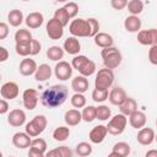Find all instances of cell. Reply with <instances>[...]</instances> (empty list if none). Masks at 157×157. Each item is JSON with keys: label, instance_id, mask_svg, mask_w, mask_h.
<instances>
[{"label": "cell", "instance_id": "obj_53", "mask_svg": "<svg viewBox=\"0 0 157 157\" xmlns=\"http://www.w3.org/2000/svg\"><path fill=\"white\" fill-rule=\"evenodd\" d=\"M145 157H157V150H150V151H147L146 152V155H145Z\"/></svg>", "mask_w": 157, "mask_h": 157}, {"label": "cell", "instance_id": "obj_18", "mask_svg": "<svg viewBox=\"0 0 157 157\" xmlns=\"http://www.w3.org/2000/svg\"><path fill=\"white\" fill-rule=\"evenodd\" d=\"M31 136H28L26 132H22V131H18L16 134H13L12 136V145L16 147V148H27L31 146Z\"/></svg>", "mask_w": 157, "mask_h": 157}, {"label": "cell", "instance_id": "obj_13", "mask_svg": "<svg viewBox=\"0 0 157 157\" xmlns=\"http://www.w3.org/2000/svg\"><path fill=\"white\" fill-rule=\"evenodd\" d=\"M137 142L144 146H148L155 141V130L152 128H142L137 132Z\"/></svg>", "mask_w": 157, "mask_h": 157}, {"label": "cell", "instance_id": "obj_32", "mask_svg": "<svg viewBox=\"0 0 157 157\" xmlns=\"http://www.w3.org/2000/svg\"><path fill=\"white\" fill-rule=\"evenodd\" d=\"M126 6H128V11L130 12L131 16H137L144 10V2L141 0H130V1H128Z\"/></svg>", "mask_w": 157, "mask_h": 157}, {"label": "cell", "instance_id": "obj_11", "mask_svg": "<svg viewBox=\"0 0 157 157\" xmlns=\"http://www.w3.org/2000/svg\"><path fill=\"white\" fill-rule=\"evenodd\" d=\"M22 102H23V107L27 110H33L38 103V92L34 88L25 90L22 94Z\"/></svg>", "mask_w": 157, "mask_h": 157}, {"label": "cell", "instance_id": "obj_20", "mask_svg": "<svg viewBox=\"0 0 157 157\" xmlns=\"http://www.w3.org/2000/svg\"><path fill=\"white\" fill-rule=\"evenodd\" d=\"M90 87V82L87 80V77H83L81 75L76 76L72 78L71 81V88L75 91V93H85Z\"/></svg>", "mask_w": 157, "mask_h": 157}, {"label": "cell", "instance_id": "obj_35", "mask_svg": "<svg viewBox=\"0 0 157 157\" xmlns=\"http://www.w3.org/2000/svg\"><path fill=\"white\" fill-rule=\"evenodd\" d=\"M112 151L115 152V153H118L121 157H128L129 153H130V146H129V144H126L124 141H120V142L114 144Z\"/></svg>", "mask_w": 157, "mask_h": 157}, {"label": "cell", "instance_id": "obj_29", "mask_svg": "<svg viewBox=\"0 0 157 157\" xmlns=\"http://www.w3.org/2000/svg\"><path fill=\"white\" fill-rule=\"evenodd\" d=\"M32 39H33L32 34H31V32L28 29L20 28L15 33V42H16V44H31Z\"/></svg>", "mask_w": 157, "mask_h": 157}, {"label": "cell", "instance_id": "obj_22", "mask_svg": "<svg viewBox=\"0 0 157 157\" xmlns=\"http://www.w3.org/2000/svg\"><path fill=\"white\" fill-rule=\"evenodd\" d=\"M94 44L97 47H101V48H109V47H113L114 44V40H113V37L105 32H98L94 37Z\"/></svg>", "mask_w": 157, "mask_h": 157}, {"label": "cell", "instance_id": "obj_40", "mask_svg": "<svg viewBox=\"0 0 157 157\" xmlns=\"http://www.w3.org/2000/svg\"><path fill=\"white\" fill-rule=\"evenodd\" d=\"M71 105L74 108H83L86 105V97L82 93H75L71 97Z\"/></svg>", "mask_w": 157, "mask_h": 157}, {"label": "cell", "instance_id": "obj_6", "mask_svg": "<svg viewBox=\"0 0 157 157\" xmlns=\"http://www.w3.org/2000/svg\"><path fill=\"white\" fill-rule=\"evenodd\" d=\"M126 123H128V119H126L125 115L117 114L113 118H110L108 125L105 126L107 128V132H109L112 135H120V134L124 132Z\"/></svg>", "mask_w": 157, "mask_h": 157}, {"label": "cell", "instance_id": "obj_17", "mask_svg": "<svg viewBox=\"0 0 157 157\" xmlns=\"http://www.w3.org/2000/svg\"><path fill=\"white\" fill-rule=\"evenodd\" d=\"M37 70V63L33 60V59H29V58H26V59H22V61L20 63V66H18V71L22 76H31V75H34Z\"/></svg>", "mask_w": 157, "mask_h": 157}, {"label": "cell", "instance_id": "obj_49", "mask_svg": "<svg viewBox=\"0 0 157 157\" xmlns=\"http://www.w3.org/2000/svg\"><path fill=\"white\" fill-rule=\"evenodd\" d=\"M9 36V26L5 22H0V40L5 39Z\"/></svg>", "mask_w": 157, "mask_h": 157}, {"label": "cell", "instance_id": "obj_51", "mask_svg": "<svg viewBox=\"0 0 157 157\" xmlns=\"http://www.w3.org/2000/svg\"><path fill=\"white\" fill-rule=\"evenodd\" d=\"M9 112V103L5 99H0V115L6 114Z\"/></svg>", "mask_w": 157, "mask_h": 157}, {"label": "cell", "instance_id": "obj_46", "mask_svg": "<svg viewBox=\"0 0 157 157\" xmlns=\"http://www.w3.org/2000/svg\"><path fill=\"white\" fill-rule=\"evenodd\" d=\"M148 60L152 65H157V44L152 45L148 50Z\"/></svg>", "mask_w": 157, "mask_h": 157}, {"label": "cell", "instance_id": "obj_38", "mask_svg": "<svg viewBox=\"0 0 157 157\" xmlns=\"http://www.w3.org/2000/svg\"><path fill=\"white\" fill-rule=\"evenodd\" d=\"M54 18L58 20L64 27L67 26V25H69V21H70V17H69V15H67V12L65 11L64 7H59V9L55 10V12H54Z\"/></svg>", "mask_w": 157, "mask_h": 157}, {"label": "cell", "instance_id": "obj_4", "mask_svg": "<svg viewBox=\"0 0 157 157\" xmlns=\"http://www.w3.org/2000/svg\"><path fill=\"white\" fill-rule=\"evenodd\" d=\"M114 82V74H113V70H109V69H101L98 70L97 75H96V78H94V88L96 90H101V91H104V90H108L112 87Z\"/></svg>", "mask_w": 157, "mask_h": 157}, {"label": "cell", "instance_id": "obj_39", "mask_svg": "<svg viewBox=\"0 0 157 157\" xmlns=\"http://www.w3.org/2000/svg\"><path fill=\"white\" fill-rule=\"evenodd\" d=\"M47 147H48V146H47V141H45L44 139H42V137H37V139L32 140V141H31V146H29V148L37 150V151H39V152H42V153H45Z\"/></svg>", "mask_w": 157, "mask_h": 157}, {"label": "cell", "instance_id": "obj_54", "mask_svg": "<svg viewBox=\"0 0 157 157\" xmlns=\"http://www.w3.org/2000/svg\"><path fill=\"white\" fill-rule=\"evenodd\" d=\"M107 157H121V156H119L118 153H115V152H113V151H112V152H110V153H109Z\"/></svg>", "mask_w": 157, "mask_h": 157}, {"label": "cell", "instance_id": "obj_31", "mask_svg": "<svg viewBox=\"0 0 157 157\" xmlns=\"http://www.w3.org/2000/svg\"><path fill=\"white\" fill-rule=\"evenodd\" d=\"M77 71L80 72L81 76H83V77H90V76H92V75L96 72V64H94V61H92L91 59H87V60L81 65V67H80Z\"/></svg>", "mask_w": 157, "mask_h": 157}, {"label": "cell", "instance_id": "obj_12", "mask_svg": "<svg viewBox=\"0 0 157 157\" xmlns=\"http://www.w3.org/2000/svg\"><path fill=\"white\" fill-rule=\"evenodd\" d=\"M7 123L15 128L22 126L26 123V113L22 109H12L7 115Z\"/></svg>", "mask_w": 157, "mask_h": 157}, {"label": "cell", "instance_id": "obj_33", "mask_svg": "<svg viewBox=\"0 0 157 157\" xmlns=\"http://www.w3.org/2000/svg\"><path fill=\"white\" fill-rule=\"evenodd\" d=\"M70 136V129L67 126H58L53 131V139L55 141H65Z\"/></svg>", "mask_w": 157, "mask_h": 157}, {"label": "cell", "instance_id": "obj_37", "mask_svg": "<svg viewBox=\"0 0 157 157\" xmlns=\"http://www.w3.org/2000/svg\"><path fill=\"white\" fill-rule=\"evenodd\" d=\"M75 151H76V153H77L80 157H87V156H90V155L92 153V146H91L88 142L82 141V142H78V144L76 145Z\"/></svg>", "mask_w": 157, "mask_h": 157}, {"label": "cell", "instance_id": "obj_16", "mask_svg": "<svg viewBox=\"0 0 157 157\" xmlns=\"http://www.w3.org/2000/svg\"><path fill=\"white\" fill-rule=\"evenodd\" d=\"M107 134H108V132H107L105 125H102V124H101V125L94 126V128L90 131L88 137H90V141H91V142H93V144H101V142L104 141Z\"/></svg>", "mask_w": 157, "mask_h": 157}, {"label": "cell", "instance_id": "obj_25", "mask_svg": "<svg viewBox=\"0 0 157 157\" xmlns=\"http://www.w3.org/2000/svg\"><path fill=\"white\" fill-rule=\"evenodd\" d=\"M141 20L137 17V16H128L124 21V28L130 32V33H135V32H139L141 29Z\"/></svg>", "mask_w": 157, "mask_h": 157}, {"label": "cell", "instance_id": "obj_36", "mask_svg": "<svg viewBox=\"0 0 157 157\" xmlns=\"http://www.w3.org/2000/svg\"><path fill=\"white\" fill-rule=\"evenodd\" d=\"M110 115H112V112L107 105L102 104V105L96 107V119L101 121H105L110 118Z\"/></svg>", "mask_w": 157, "mask_h": 157}, {"label": "cell", "instance_id": "obj_2", "mask_svg": "<svg viewBox=\"0 0 157 157\" xmlns=\"http://www.w3.org/2000/svg\"><path fill=\"white\" fill-rule=\"evenodd\" d=\"M101 56H102V59H103L104 67H105V69H109V70L117 69V67L121 64V60H123L121 53H120L119 49L115 48V47H109V48L102 49Z\"/></svg>", "mask_w": 157, "mask_h": 157}, {"label": "cell", "instance_id": "obj_43", "mask_svg": "<svg viewBox=\"0 0 157 157\" xmlns=\"http://www.w3.org/2000/svg\"><path fill=\"white\" fill-rule=\"evenodd\" d=\"M15 50L21 56H28L31 52V44H16Z\"/></svg>", "mask_w": 157, "mask_h": 157}, {"label": "cell", "instance_id": "obj_50", "mask_svg": "<svg viewBox=\"0 0 157 157\" xmlns=\"http://www.w3.org/2000/svg\"><path fill=\"white\" fill-rule=\"evenodd\" d=\"M9 59V50L5 47L0 45V63H4Z\"/></svg>", "mask_w": 157, "mask_h": 157}, {"label": "cell", "instance_id": "obj_56", "mask_svg": "<svg viewBox=\"0 0 157 157\" xmlns=\"http://www.w3.org/2000/svg\"><path fill=\"white\" fill-rule=\"evenodd\" d=\"M10 157H13V156H10Z\"/></svg>", "mask_w": 157, "mask_h": 157}, {"label": "cell", "instance_id": "obj_1", "mask_svg": "<svg viewBox=\"0 0 157 157\" xmlns=\"http://www.w3.org/2000/svg\"><path fill=\"white\" fill-rule=\"evenodd\" d=\"M67 97L69 90L65 85H53L42 93L40 102L47 108H58L64 104Z\"/></svg>", "mask_w": 157, "mask_h": 157}, {"label": "cell", "instance_id": "obj_5", "mask_svg": "<svg viewBox=\"0 0 157 157\" xmlns=\"http://www.w3.org/2000/svg\"><path fill=\"white\" fill-rule=\"evenodd\" d=\"M69 31L72 37H91V28L90 23L85 18H75L71 21L69 26Z\"/></svg>", "mask_w": 157, "mask_h": 157}, {"label": "cell", "instance_id": "obj_24", "mask_svg": "<svg viewBox=\"0 0 157 157\" xmlns=\"http://www.w3.org/2000/svg\"><path fill=\"white\" fill-rule=\"evenodd\" d=\"M64 120H65V123H66L67 126H76L82 120L81 112L77 110V109H69V110L65 112Z\"/></svg>", "mask_w": 157, "mask_h": 157}, {"label": "cell", "instance_id": "obj_42", "mask_svg": "<svg viewBox=\"0 0 157 157\" xmlns=\"http://www.w3.org/2000/svg\"><path fill=\"white\" fill-rule=\"evenodd\" d=\"M63 7H64L65 11L67 12L70 20L76 17V15H77V12H78V5H77L76 2H72V1H71V2H66Z\"/></svg>", "mask_w": 157, "mask_h": 157}, {"label": "cell", "instance_id": "obj_27", "mask_svg": "<svg viewBox=\"0 0 157 157\" xmlns=\"http://www.w3.org/2000/svg\"><path fill=\"white\" fill-rule=\"evenodd\" d=\"M44 157H72V151L67 146H59L47 152Z\"/></svg>", "mask_w": 157, "mask_h": 157}, {"label": "cell", "instance_id": "obj_15", "mask_svg": "<svg viewBox=\"0 0 157 157\" xmlns=\"http://www.w3.org/2000/svg\"><path fill=\"white\" fill-rule=\"evenodd\" d=\"M146 121H147V118H146V114L144 112H140V110H135L134 113H131L129 115V123L130 125L134 128V129H142L145 128L146 125Z\"/></svg>", "mask_w": 157, "mask_h": 157}, {"label": "cell", "instance_id": "obj_30", "mask_svg": "<svg viewBox=\"0 0 157 157\" xmlns=\"http://www.w3.org/2000/svg\"><path fill=\"white\" fill-rule=\"evenodd\" d=\"M47 56L52 61H60L64 58V49L59 45H52L47 49Z\"/></svg>", "mask_w": 157, "mask_h": 157}, {"label": "cell", "instance_id": "obj_19", "mask_svg": "<svg viewBox=\"0 0 157 157\" xmlns=\"http://www.w3.org/2000/svg\"><path fill=\"white\" fill-rule=\"evenodd\" d=\"M25 22H26V26L31 29H36V28H39L43 22H44V16L43 13L40 12H31L27 15V17L25 18Z\"/></svg>", "mask_w": 157, "mask_h": 157}, {"label": "cell", "instance_id": "obj_10", "mask_svg": "<svg viewBox=\"0 0 157 157\" xmlns=\"http://www.w3.org/2000/svg\"><path fill=\"white\" fill-rule=\"evenodd\" d=\"M18 93H20V87L16 82H12V81L5 82L0 88V94L5 101L15 99L18 96Z\"/></svg>", "mask_w": 157, "mask_h": 157}, {"label": "cell", "instance_id": "obj_14", "mask_svg": "<svg viewBox=\"0 0 157 157\" xmlns=\"http://www.w3.org/2000/svg\"><path fill=\"white\" fill-rule=\"evenodd\" d=\"M126 92L124 91V88L115 86L112 88V91L108 94V99L113 105H120L125 99H126Z\"/></svg>", "mask_w": 157, "mask_h": 157}, {"label": "cell", "instance_id": "obj_55", "mask_svg": "<svg viewBox=\"0 0 157 157\" xmlns=\"http://www.w3.org/2000/svg\"><path fill=\"white\" fill-rule=\"evenodd\" d=\"M0 157H2V152L1 151H0Z\"/></svg>", "mask_w": 157, "mask_h": 157}, {"label": "cell", "instance_id": "obj_48", "mask_svg": "<svg viewBox=\"0 0 157 157\" xmlns=\"http://www.w3.org/2000/svg\"><path fill=\"white\" fill-rule=\"evenodd\" d=\"M128 1L126 0H112L110 1V6L114 10H123L124 7H126Z\"/></svg>", "mask_w": 157, "mask_h": 157}, {"label": "cell", "instance_id": "obj_28", "mask_svg": "<svg viewBox=\"0 0 157 157\" xmlns=\"http://www.w3.org/2000/svg\"><path fill=\"white\" fill-rule=\"evenodd\" d=\"M23 13L21 10H17V9H13L11 10L9 13H7V21L10 23V26L12 27H18L21 26V23L23 22Z\"/></svg>", "mask_w": 157, "mask_h": 157}, {"label": "cell", "instance_id": "obj_34", "mask_svg": "<svg viewBox=\"0 0 157 157\" xmlns=\"http://www.w3.org/2000/svg\"><path fill=\"white\" fill-rule=\"evenodd\" d=\"M81 118L86 123H92L96 119V107H93V105H85L83 110L81 112Z\"/></svg>", "mask_w": 157, "mask_h": 157}, {"label": "cell", "instance_id": "obj_45", "mask_svg": "<svg viewBox=\"0 0 157 157\" xmlns=\"http://www.w3.org/2000/svg\"><path fill=\"white\" fill-rule=\"evenodd\" d=\"M88 23H90V28H91V37H94L98 32H99V22L98 20L91 17V18H87Z\"/></svg>", "mask_w": 157, "mask_h": 157}, {"label": "cell", "instance_id": "obj_41", "mask_svg": "<svg viewBox=\"0 0 157 157\" xmlns=\"http://www.w3.org/2000/svg\"><path fill=\"white\" fill-rule=\"evenodd\" d=\"M108 94H109V92H108V90H104V91H101V90H93L92 91V99L94 101V102H97V103H102V102H104L105 99H108Z\"/></svg>", "mask_w": 157, "mask_h": 157}, {"label": "cell", "instance_id": "obj_7", "mask_svg": "<svg viewBox=\"0 0 157 157\" xmlns=\"http://www.w3.org/2000/svg\"><path fill=\"white\" fill-rule=\"evenodd\" d=\"M137 42L142 45H156L157 44V29H140L137 32Z\"/></svg>", "mask_w": 157, "mask_h": 157}, {"label": "cell", "instance_id": "obj_21", "mask_svg": "<svg viewBox=\"0 0 157 157\" xmlns=\"http://www.w3.org/2000/svg\"><path fill=\"white\" fill-rule=\"evenodd\" d=\"M63 49H64V52H66V53H69L71 55H77L80 53V50H81V44H80L77 38L69 37V38L65 39Z\"/></svg>", "mask_w": 157, "mask_h": 157}, {"label": "cell", "instance_id": "obj_9", "mask_svg": "<svg viewBox=\"0 0 157 157\" xmlns=\"http://www.w3.org/2000/svg\"><path fill=\"white\" fill-rule=\"evenodd\" d=\"M72 66L71 64H69L67 61L65 60H60L56 63L55 67H54V75L56 78L61 80V81H65V80H69L71 76H72Z\"/></svg>", "mask_w": 157, "mask_h": 157}, {"label": "cell", "instance_id": "obj_52", "mask_svg": "<svg viewBox=\"0 0 157 157\" xmlns=\"http://www.w3.org/2000/svg\"><path fill=\"white\" fill-rule=\"evenodd\" d=\"M27 156H28V157H44V153H42V152L37 151V150L29 148V151H28V155H27Z\"/></svg>", "mask_w": 157, "mask_h": 157}, {"label": "cell", "instance_id": "obj_23", "mask_svg": "<svg viewBox=\"0 0 157 157\" xmlns=\"http://www.w3.org/2000/svg\"><path fill=\"white\" fill-rule=\"evenodd\" d=\"M52 67L48 65V64H40L39 66H37V70L34 72V78L39 82H43V81H47L52 77Z\"/></svg>", "mask_w": 157, "mask_h": 157}, {"label": "cell", "instance_id": "obj_3", "mask_svg": "<svg viewBox=\"0 0 157 157\" xmlns=\"http://www.w3.org/2000/svg\"><path fill=\"white\" fill-rule=\"evenodd\" d=\"M47 124H48V120L44 115L42 114H38L36 115L29 123L26 124V128H25V132L31 136V137H37L38 135H40L45 128H47Z\"/></svg>", "mask_w": 157, "mask_h": 157}, {"label": "cell", "instance_id": "obj_47", "mask_svg": "<svg viewBox=\"0 0 157 157\" xmlns=\"http://www.w3.org/2000/svg\"><path fill=\"white\" fill-rule=\"evenodd\" d=\"M40 49H42V45H40L39 40H37V39H32V42H31V52H29V55H37V54H39Z\"/></svg>", "mask_w": 157, "mask_h": 157}, {"label": "cell", "instance_id": "obj_8", "mask_svg": "<svg viewBox=\"0 0 157 157\" xmlns=\"http://www.w3.org/2000/svg\"><path fill=\"white\" fill-rule=\"evenodd\" d=\"M45 29H47V34L50 39L53 40H58L63 37L64 34V26L58 21L55 20L54 17L50 18L45 26Z\"/></svg>", "mask_w": 157, "mask_h": 157}, {"label": "cell", "instance_id": "obj_26", "mask_svg": "<svg viewBox=\"0 0 157 157\" xmlns=\"http://www.w3.org/2000/svg\"><path fill=\"white\" fill-rule=\"evenodd\" d=\"M119 109H120V114H123L125 117H129L131 113L137 110V103L134 98L126 97V99L119 105Z\"/></svg>", "mask_w": 157, "mask_h": 157}, {"label": "cell", "instance_id": "obj_44", "mask_svg": "<svg viewBox=\"0 0 157 157\" xmlns=\"http://www.w3.org/2000/svg\"><path fill=\"white\" fill-rule=\"evenodd\" d=\"M87 59H88V58H87L86 55H75V58H74L72 61H71V66H72V69L78 70V69L81 67V65H82Z\"/></svg>", "mask_w": 157, "mask_h": 157}]
</instances>
